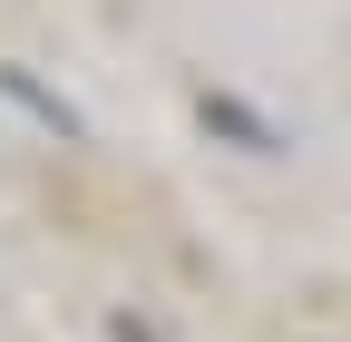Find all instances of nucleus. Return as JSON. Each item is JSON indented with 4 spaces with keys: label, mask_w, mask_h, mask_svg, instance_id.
<instances>
[{
    "label": "nucleus",
    "mask_w": 351,
    "mask_h": 342,
    "mask_svg": "<svg viewBox=\"0 0 351 342\" xmlns=\"http://www.w3.org/2000/svg\"><path fill=\"white\" fill-rule=\"evenodd\" d=\"M117 342H156V332H147V323H117Z\"/></svg>",
    "instance_id": "nucleus-1"
}]
</instances>
